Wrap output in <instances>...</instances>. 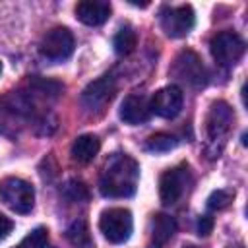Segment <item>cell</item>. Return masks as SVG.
<instances>
[{"label":"cell","instance_id":"cell-1","mask_svg":"<svg viewBox=\"0 0 248 248\" xmlns=\"http://www.w3.org/2000/svg\"><path fill=\"white\" fill-rule=\"evenodd\" d=\"M140 180V165L130 155H114L99 180V190L105 198H130L134 196Z\"/></svg>","mask_w":248,"mask_h":248},{"label":"cell","instance_id":"cell-2","mask_svg":"<svg viewBox=\"0 0 248 248\" xmlns=\"http://www.w3.org/2000/svg\"><path fill=\"white\" fill-rule=\"evenodd\" d=\"M234 122V112L225 101H215L209 107V112L205 116V132H207V143L213 147L211 157H219L227 136L232 128Z\"/></svg>","mask_w":248,"mask_h":248},{"label":"cell","instance_id":"cell-3","mask_svg":"<svg viewBox=\"0 0 248 248\" xmlns=\"http://www.w3.org/2000/svg\"><path fill=\"white\" fill-rule=\"evenodd\" d=\"M0 200L16 213H29L35 203L33 186L17 176H6L0 180Z\"/></svg>","mask_w":248,"mask_h":248},{"label":"cell","instance_id":"cell-4","mask_svg":"<svg viewBox=\"0 0 248 248\" xmlns=\"http://www.w3.org/2000/svg\"><path fill=\"white\" fill-rule=\"evenodd\" d=\"M134 229L132 213L124 207H110L101 213L99 231L110 244H122L130 238Z\"/></svg>","mask_w":248,"mask_h":248},{"label":"cell","instance_id":"cell-5","mask_svg":"<svg viewBox=\"0 0 248 248\" xmlns=\"http://www.w3.org/2000/svg\"><path fill=\"white\" fill-rule=\"evenodd\" d=\"M170 74L178 81H182V83H186L188 87H194V89H202L207 83L205 66H203L202 58L192 50H182L174 58V62L170 66Z\"/></svg>","mask_w":248,"mask_h":248},{"label":"cell","instance_id":"cell-6","mask_svg":"<svg viewBox=\"0 0 248 248\" xmlns=\"http://www.w3.org/2000/svg\"><path fill=\"white\" fill-rule=\"evenodd\" d=\"M192 178H190V170L186 165H178L172 167L169 170H165L161 174L159 180V198L165 205H174L188 190Z\"/></svg>","mask_w":248,"mask_h":248},{"label":"cell","instance_id":"cell-7","mask_svg":"<svg viewBox=\"0 0 248 248\" xmlns=\"http://www.w3.org/2000/svg\"><path fill=\"white\" fill-rule=\"evenodd\" d=\"M74 45H76V41H74V35L68 27H54V29L46 31V35L43 37L39 50L46 60L62 62V60L72 56Z\"/></svg>","mask_w":248,"mask_h":248},{"label":"cell","instance_id":"cell-8","mask_svg":"<svg viewBox=\"0 0 248 248\" xmlns=\"http://www.w3.org/2000/svg\"><path fill=\"white\" fill-rule=\"evenodd\" d=\"M209 50L219 66H234L244 54V41L232 31H221L211 39Z\"/></svg>","mask_w":248,"mask_h":248},{"label":"cell","instance_id":"cell-9","mask_svg":"<svg viewBox=\"0 0 248 248\" xmlns=\"http://www.w3.org/2000/svg\"><path fill=\"white\" fill-rule=\"evenodd\" d=\"M194 23H196V16H194L192 6H188V4L165 8L161 12V27L172 39L186 37L192 31Z\"/></svg>","mask_w":248,"mask_h":248},{"label":"cell","instance_id":"cell-10","mask_svg":"<svg viewBox=\"0 0 248 248\" xmlns=\"http://www.w3.org/2000/svg\"><path fill=\"white\" fill-rule=\"evenodd\" d=\"M116 93V83L112 76H103L95 81H91L81 91V105L87 110H101Z\"/></svg>","mask_w":248,"mask_h":248},{"label":"cell","instance_id":"cell-11","mask_svg":"<svg viewBox=\"0 0 248 248\" xmlns=\"http://www.w3.org/2000/svg\"><path fill=\"white\" fill-rule=\"evenodd\" d=\"M182 103H184V95H182V89L178 85H167L163 89H159L153 99L149 101V108L151 112H155L157 116H163V118H174L180 108H182Z\"/></svg>","mask_w":248,"mask_h":248},{"label":"cell","instance_id":"cell-12","mask_svg":"<svg viewBox=\"0 0 248 248\" xmlns=\"http://www.w3.org/2000/svg\"><path fill=\"white\" fill-rule=\"evenodd\" d=\"M151 116V108H149V101L140 95V93H132L128 95L122 105H120V118L130 124V126H136V124H143L147 122V118Z\"/></svg>","mask_w":248,"mask_h":248},{"label":"cell","instance_id":"cell-13","mask_svg":"<svg viewBox=\"0 0 248 248\" xmlns=\"http://www.w3.org/2000/svg\"><path fill=\"white\" fill-rule=\"evenodd\" d=\"M76 17L85 25H101L110 17V4L101 0H85L78 2Z\"/></svg>","mask_w":248,"mask_h":248},{"label":"cell","instance_id":"cell-14","mask_svg":"<svg viewBox=\"0 0 248 248\" xmlns=\"http://www.w3.org/2000/svg\"><path fill=\"white\" fill-rule=\"evenodd\" d=\"M176 221L170 215L157 213L151 219V244L153 248H165V244L174 236Z\"/></svg>","mask_w":248,"mask_h":248},{"label":"cell","instance_id":"cell-15","mask_svg":"<svg viewBox=\"0 0 248 248\" xmlns=\"http://www.w3.org/2000/svg\"><path fill=\"white\" fill-rule=\"evenodd\" d=\"M99 149H101L99 138L93 136V134H83V136H78V138L74 140L70 153H72V159H74V161L85 165V163H91V161L97 157Z\"/></svg>","mask_w":248,"mask_h":248},{"label":"cell","instance_id":"cell-16","mask_svg":"<svg viewBox=\"0 0 248 248\" xmlns=\"http://www.w3.org/2000/svg\"><path fill=\"white\" fill-rule=\"evenodd\" d=\"M138 45V35L134 31L132 25H122L118 29V33L114 35L112 39V46H114V52L120 54V56H126L130 54Z\"/></svg>","mask_w":248,"mask_h":248},{"label":"cell","instance_id":"cell-17","mask_svg":"<svg viewBox=\"0 0 248 248\" xmlns=\"http://www.w3.org/2000/svg\"><path fill=\"white\" fill-rule=\"evenodd\" d=\"M66 238H68L74 246H78V248H93V238H91L89 227H87V223H85L83 219H76V221L68 227Z\"/></svg>","mask_w":248,"mask_h":248},{"label":"cell","instance_id":"cell-18","mask_svg":"<svg viewBox=\"0 0 248 248\" xmlns=\"http://www.w3.org/2000/svg\"><path fill=\"white\" fill-rule=\"evenodd\" d=\"M62 196L68 200V202H72V203H78V202H87L89 200V190H87V186L81 182V180H68L64 186H62Z\"/></svg>","mask_w":248,"mask_h":248},{"label":"cell","instance_id":"cell-19","mask_svg":"<svg viewBox=\"0 0 248 248\" xmlns=\"http://www.w3.org/2000/svg\"><path fill=\"white\" fill-rule=\"evenodd\" d=\"M46 244H48V231L45 227H37L16 248H46Z\"/></svg>","mask_w":248,"mask_h":248},{"label":"cell","instance_id":"cell-20","mask_svg":"<svg viewBox=\"0 0 248 248\" xmlns=\"http://www.w3.org/2000/svg\"><path fill=\"white\" fill-rule=\"evenodd\" d=\"M174 145H176V138L170 136V134H155V136H151L147 140V149L155 151V153L170 151Z\"/></svg>","mask_w":248,"mask_h":248},{"label":"cell","instance_id":"cell-21","mask_svg":"<svg viewBox=\"0 0 248 248\" xmlns=\"http://www.w3.org/2000/svg\"><path fill=\"white\" fill-rule=\"evenodd\" d=\"M232 192H229V190H215L209 198H207V207L209 209H213V211H221V209H225L231 202H232Z\"/></svg>","mask_w":248,"mask_h":248},{"label":"cell","instance_id":"cell-22","mask_svg":"<svg viewBox=\"0 0 248 248\" xmlns=\"http://www.w3.org/2000/svg\"><path fill=\"white\" fill-rule=\"evenodd\" d=\"M211 231H213V217H209V215L200 217V221H198V234L200 236H207Z\"/></svg>","mask_w":248,"mask_h":248},{"label":"cell","instance_id":"cell-23","mask_svg":"<svg viewBox=\"0 0 248 248\" xmlns=\"http://www.w3.org/2000/svg\"><path fill=\"white\" fill-rule=\"evenodd\" d=\"M12 229H14L12 219H10V217H6L4 213H0V240H4V238L12 232Z\"/></svg>","mask_w":248,"mask_h":248},{"label":"cell","instance_id":"cell-24","mask_svg":"<svg viewBox=\"0 0 248 248\" xmlns=\"http://www.w3.org/2000/svg\"><path fill=\"white\" fill-rule=\"evenodd\" d=\"M184 248H198V246H192V244H190V246H184Z\"/></svg>","mask_w":248,"mask_h":248},{"label":"cell","instance_id":"cell-25","mask_svg":"<svg viewBox=\"0 0 248 248\" xmlns=\"http://www.w3.org/2000/svg\"><path fill=\"white\" fill-rule=\"evenodd\" d=\"M0 74H2V62H0Z\"/></svg>","mask_w":248,"mask_h":248},{"label":"cell","instance_id":"cell-26","mask_svg":"<svg viewBox=\"0 0 248 248\" xmlns=\"http://www.w3.org/2000/svg\"><path fill=\"white\" fill-rule=\"evenodd\" d=\"M236 248H240V246H236Z\"/></svg>","mask_w":248,"mask_h":248}]
</instances>
